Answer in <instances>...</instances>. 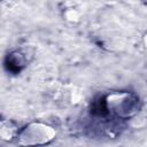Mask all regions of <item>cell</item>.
I'll list each match as a JSON object with an SVG mask.
<instances>
[{
	"instance_id": "1",
	"label": "cell",
	"mask_w": 147,
	"mask_h": 147,
	"mask_svg": "<svg viewBox=\"0 0 147 147\" xmlns=\"http://www.w3.org/2000/svg\"><path fill=\"white\" fill-rule=\"evenodd\" d=\"M108 114H113L118 118H127L133 116L139 109V99L130 92L114 93L105 99Z\"/></svg>"
},
{
	"instance_id": "2",
	"label": "cell",
	"mask_w": 147,
	"mask_h": 147,
	"mask_svg": "<svg viewBox=\"0 0 147 147\" xmlns=\"http://www.w3.org/2000/svg\"><path fill=\"white\" fill-rule=\"evenodd\" d=\"M38 130V125H34L33 127H25L21 133H20V139L21 142L24 145H37V138L36 137H40L45 142L49 141L53 139V131L47 127V126H40L39 132L37 133Z\"/></svg>"
},
{
	"instance_id": "3",
	"label": "cell",
	"mask_w": 147,
	"mask_h": 147,
	"mask_svg": "<svg viewBox=\"0 0 147 147\" xmlns=\"http://www.w3.org/2000/svg\"><path fill=\"white\" fill-rule=\"evenodd\" d=\"M26 63L25 60V54H23L22 52L15 51L10 54H8L7 60H6V67L8 68V70H10L11 72H20L22 70V68H24Z\"/></svg>"
}]
</instances>
